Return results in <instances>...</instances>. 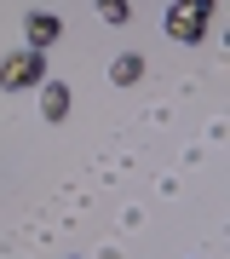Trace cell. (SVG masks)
I'll list each match as a JSON object with an SVG mask.
<instances>
[{
  "label": "cell",
  "mask_w": 230,
  "mask_h": 259,
  "mask_svg": "<svg viewBox=\"0 0 230 259\" xmlns=\"http://www.w3.org/2000/svg\"><path fill=\"white\" fill-rule=\"evenodd\" d=\"M58 35H64V18H52V12H29V18H23V40H29V47L46 52Z\"/></svg>",
  "instance_id": "cell-3"
},
{
  "label": "cell",
  "mask_w": 230,
  "mask_h": 259,
  "mask_svg": "<svg viewBox=\"0 0 230 259\" xmlns=\"http://www.w3.org/2000/svg\"><path fill=\"white\" fill-rule=\"evenodd\" d=\"M110 81L115 87H138V81H144V58H138V52H121L115 64H110Z\"/></svg>",
  "instance_id": "cell-5"
},
{
  "label": "cell",
  "mask_w": 230,
  "mask_h": 259,
  "mask_svg": "<svg viewBox=\"0 0 230 259\" xmlns=\"http://www.w3.org/2000/svg\"><path fill=\"white\" fill-rule=\"evenodd\" d=\"M178 6H184V12H196V18H207V12H213V0H178Z\"/></svg>",
  "instance_id": "cell-7"
},
{
  "label": "cell",
  "mask_w": 230,
  "mask_h": 259,
  "mask_svg": "<svg viewBox=\"0 0 230 259\" xmlns=\"http://www.w3.org/2000/svg\"><path fill=\"white\" fill-rule=\"evenodd\" d=\"M46 81V52L40 47H23L0 64V93H23V87H40Z\"/></svg>",
  "instance_id": "cell-1"
},
{
  "label": "cell",
  "mask_w": 230,
  "mask_h": 259,
  "mask_svg": "<svg viewBox=\"0 0 230 259\" xmlns=\"http://www.w3.org/2000/svg\"><path fill=\"white\" fill-rule=\"evenodd\" d=\"M40 115L46 121H64L69 115V87L64 81H40Z\"/></svg>",
  "instance_id": "cell-4"
},
{
  "label": "cell",
  "mask_w": 230,
  "mask_h": 259,
  "mask_svg": "<svg viewBox=\"0 0 230 259\" xmlns=\"http://www.w3.org/2000/svg\"><path fill=\"white\" fill-rule=\"evenodd\" d=\"M167 35H173L178 47H202L207 40V18H196V12H184L173 0V6H167Z\"/></svg>",
  "instance_id": "cell-2"
},
{
  "label": "cell",
  "mask_w": 230,
  "mask_h": 259,
  "mask_svg": "<svg viewBox=\"0 0 230 259\" xmlns=\"http://www.w3.org/2000/svg\"><path fill=\"white\" fill-rule=\"evenodd\" d=\"M98 18L121 29V23H127V18H132V0H98Z\"/></svg>",
  "instance_id": "cell-6"
}]
</instances>
